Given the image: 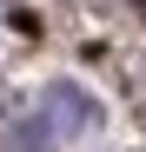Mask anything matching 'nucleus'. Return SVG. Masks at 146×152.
I'll list each match as a JSON object with an SVG mask.
<instances>
[{"mask_svg": "<svg viewBox=\"0 0 146 152\" xmlns=\"http://www.w3.org/2000/svg\"><path fill=\"white\" fill-rule=\"evenodd\" d=\"M40 119L53 126V139H73V132H86V126H93V99H86V86H73V80H53V86H46V99H40Z\"/></svg>", "mask_w": 146, "mask_h": 152, "instance_id": "f257e3e1", "label": "nucleus"}, {"mask_svg": "<svg viewBox=\"0 0 146 152\" xmlns=\"http://www.w3.org/2000/svg\"><path fill=\"white\" fill-rule=\"evenodd\" d=\"M60 139H53V126H46L40 113H27V119H13L7 126V152H53Z\"/></svg>", "mask_w": 146, "mask_h": 152, "instance_id": "f03ea898", "label": "nucleus"}]
</instances>
